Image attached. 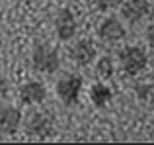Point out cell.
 <instances>
[{"mask_svg":"<svg viewBox=\"0 0 154 145\" xmlns=\"http://www.w3.org/2000/svg\"><path fill=\"white\" fill-rule=\"evenodd\" d=\"M31 67L41 75H53L60 69V55L55 45L39 41L31 49Z\"/></svg>","mask_w":154,"mask_h":145,"instance_id":"cell-1","label":"cell"},{"mask_svg":"<svg viewBox=\"0 0 154 145\" xmlns=\"http://www.w3.org/2000/svg\"><path fill=\"white\" fill-rule=\"evenodd\" d=\"M84 90V79L76 72H64L55 82V94L64 106H76Z\"/></svg>","mask_w":154,"mask_h":145,"instance_id":"cell-2","label":"cell"},{"mask_svg":"<svg viewBox=\"0 0 154 145\" xmlns=\"http://www.w3.org/2000/svg\"><path fill=\"white\" fill-rule=\"evenodd\" d=\"M119 65L121 71L129 76H139L148 67V55L139 45H127L119 53Z\"/></svg>","mask_w":154,"mask_h":145,"instance_id":"cell-3","label":"cell"},{"mask_svg":"<svg viewBox=\"0 0 154 145\" xmlns=\"http://www.w3.org/2000/svg\"><path fill=\"white\" fill-rule=\"evenodd\" d=\"M22 126L26 130L27 135L37 139H45L53 134V127H55V122L47 112L43 110H31L26 118L22 120Z\"/></svg>","mask_w":154,"mask_h":145,"instance_id":"cell-4","label":"cell"},{"mask_svg":"<svg viewBox=\"0 0 154 145\" xmlns=\"http://www.w3.org/2000/svg\"><path fill=\"white\" fill-rule=\"evenodd\" d=\"M55 34L60 41H70L78 34V22L70 8H63L55 16Z\"/></svg>","mask_w":154,"mask_h":145,"instance_id":"cell-5","label":"cell"},{"mask_svg":"<svg viewBox=\"0 0 154 145\" xmlns=\"http://www.w3.org/2000/svg\"><path fill=\"white\" fill-rule=\"evenodd\" d=\"M18 98L22 104L26 106H37V104H43L47 98V88L41 80H27L20 86L18 90Z\"/></svg>","mask_w":154,"mask_h":145,"instance_id":"cell-6","label":"cell"},{"mask_svg":"<svg viewBox=\"0 0 154 145\" xmlns=\"http://www.w3.org/2000/svg\"><path fill=\"white\" fill-rule=\"evenodd\" d=\"M125 34H127V31H125L123 22H121L119 18H115V16L103 18L98 26V37L102 39L103 43H117L125 37Z\"/></svg>","mask_w":154,"mask_h":145,"instance_id":"cell-7","label":"cell"},{"mask_svg":"<svg viewBox=\"0 0 154 145\" xmlns=\"http://www.w3.org/2000/svg\"><path fill=\"white\" fill-rule=\"evenodd\" d=\"M68 57L76 67H88L96 61V47L90 39H78L72 43Z\"/></svg>","mask_w":154,"mask_h":145,"instance_id":"cell-8","label":"cell"},{"mask_svg":"<svg viewBox=\"0 0 154 145\" xmlns=\"http://www.w3.org/2000/svg\"><path fill=\"white\" fill-rule=\"evenodd\" d=\"M22 112L16 106H4L0 110V131L4 135H16L22 127Z\"/></svg>","mask_w":154,"mask_h":145,"instance_id":"cell-9","label":"cell"},{"mask_svg":"<svg viewBox=\"0 0 154 145\" xmlns=\"http://www.w3.org/2000/svg\"><path fill=\"white\" fill-rule=\"evenodd\" d=\"M150 12L148 0H123L121 4V14L129 24H139L143 18H146Z\"/></svg>","mask_w":154,"mask_h":145,"instance_id":"cell-10","label":"cell"},{"mask_svg":"<svg viewBox=\"0 0 154 145\" xmlns=\"http://www.w3.org/2000/svg\"><path fill=\"white\" fill-rule=\"evenodd\" d=\"M88 96H90V102L94 104L96 108H105L107 104H111V100H113V90L105 82H94L90 86Z\"/></svg>","mask_w":154,"mask_h":145,"instance_id":"cell-11","label":"cell"},{"mask_svg":"<svg viewBox=\"0 0 154 145\" xmlns=\"http://www.w3.org/2000/svg\"><path fill=\"white\" fill-rule=\"evenodd\" d=\"M96 75L102 80H107L115 75V61H113L109 55H102V57L96 61Z\"/></svg>","mask_w":154,"mask_h":145,"instance_id":"cell-12","label":"cell"},{"mask_svg":"<svg viewBox=\"0 0 154 145\" xmlns=\"http://www.w3.org/2000/svg\"><path fill=\"white\" fill-rule=\"evenodd\" d=\"M119 0H94V6L98 12H111L113 8H117Z\"/></svg>","mask_w":154,"mask_h":145,"instance_id":"cell-13","label":"cell"},{"mask_svg":"<svg viewBox=\"0 0 154 145\" xmlns=\"http://www.w3.org/2000/svg\"><path fill=\"white\" fill-rule=\"evenodd\" d=\"M6 94H8V82H6V76L0 71V98H4Z\"/></svg>","mask_w":154,"mask_h":145,"instance_id":"cell-14","label":"cell"}]
</instances>
